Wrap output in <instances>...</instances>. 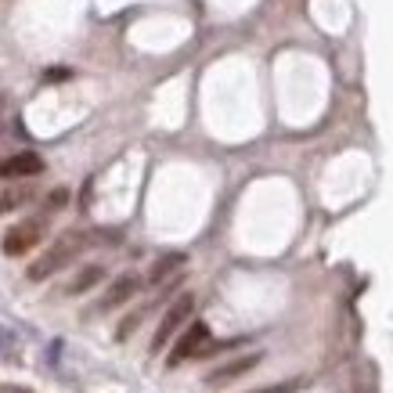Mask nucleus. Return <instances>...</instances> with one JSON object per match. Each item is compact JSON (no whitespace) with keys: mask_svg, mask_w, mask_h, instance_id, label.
Listing matches in <instances>:
<instances>
[{"mask_svg":"<svg viewBox=\"0 0 393 393\" xmlns=\"http://www.w3.org/2000/svg\"><path fill=\"white\" fill-rule=\"evenodd\" d=\"M180 263H185V256H180V253H173V256H163V260L152 267V275H148V278H152V282H163V278L170 275V270H177Z\"/></svg>","mask_w":393,"mask_h":393,"instance_id":"nucleus-9","label":"nucleus"},{"mask_svg":"<svg viewBox=\"0 0 393 393\" xmlns=\"http://www.w3.org/2000/svg\"><path fill=\"white\" fill-rule=\"evenodd\" d=\"M0 393H25V389H18V386H4V389H0Z\"/></svg>","mask_w":393,"mask_h":393,"instance_id":"nucleus-14","label":"nucleus"},{"mask_svg":"<svg viewBox=\"0 0 393 393\" xmlns=\"http://www.w3.org/2000/svg\"><path fill=\"white\" fill-rule=\"evenodd\" d=\"M137 289H141V278H137V275H123V278H116V282L108 285V292L98 299V307H94V311H98V314H108V311H116V307H123Z\"/></svg>","mask_w":393,"mask_h":393,"instance_id":"nucleus-5","label":"nucleus"},{"mask_svg":"<svg viewBox=\"0 0 393 393\" xmlns=\"http://www.w3.org/2000/svg\"><path fill=\"white\" fill-rule=\"evenodd\" d=\"M22 202H29V192H8V195H0V213H8V209H18Z\"/></svg>","mask_w":393,"mask_h":393,"instance_id":"nucleus-10","label":"nucleus"},{"mask_svg":"<svg viewBox=\"0 0 393 393\" xmlns=\"http://www.w3.org/2000/svg\"><path fill=\"white\" fill-rule=\"evenodd\" d=\"M192 311H195V296L192 292H185V296H177V304L163 314V321H159V328H156V336H152V354H159L177 332H180V325H188V318H192Z\"/></svg>","mask_w":393,"mask_h":393,"instance_id":"nucleus-2","label":"nucleus"},{"mask_svg":"<svg viewBox=\"0 0 393 393\" xmlns=\"http://www.w3.org/2000/svg\"><path fill=\"white\" fill-rule=\"evenodd\" d=\"M37 173H44V159L37 152H15L0 159V177H37Z\"/></svg>","mask_w":393,"mask_h":393,"instance_id":"nucleus-6","label":"nucleus"},{"mask_svg":"<svg viewBox=\"0 0 393 393\" xmlns=\"http://www.w3.org/2000/svg\"><path fill=\"white\" fill-rule=\"evenodd\" d=\"M260 365V354H246V357H238V361H231V365H224V368H217V372H209V386H224V382H231V379H238V375H246V372H253Z\"/></svg>","mask_w":393,"mask_h":393,"instance_id":"nucleus-7","label":"nucleus"},{"mask_svg":"<svg viewBox=\"0 0 393 393\" xmlns=\"http://www.w3.org/2000/svg\"><path fill=\"white\" fill-rule=\"evenodd\" d=\"M0 354H8V357L18 354V343H15V336H11L8 328H0Z\"/></svg>","mask_w":393,"mask_h":393,"instance_id":"nucleus-13","label":"nucleus"},{"mask_svg":"<svg viewBox=\"0 0 393 393\" xmlns=\"http://www.w3.org/2000/svg\"><path fill=\"white\" fill-rule=\"evenodd\" d=\"M101 278H105V267H101V263H90V267H83L80 275L66 285V296H83L87 289H94Z\"/></svg>","mask_w":393,"mask_h":393,"instance_id":"nucleus-8","label":"nucleus"},{"mask_svg":"<svg viewBox=\"0 0 393 393\" xmlns=\"http://www.w3.org/2000/svg\"><path fill=\"white\" fill-rule=\"evenodd\" d=\"M299 386H304L299 379H289V382H278V386H263V389H253V393H296Z\"/></svg>","mask_w":393,"mask_h":393,"instance_id":"nucleus-12","label":"nucleus"},{"mask_svg":"<svg viewBox=\"0 0 393 393\" xmlns=\"http://www.w3.org/2000/svg\"><path fill=\"white\" fill-rule=\"evenodd\" d=\"M44 238V220H22V224H15L8 235H4V253L8 256H22V253H29L37 246V242Z\"/></svg>","mask_w":393,"mask_h":393,"instance_id":"nucleus-4","label":"nucleus"},{"mask_svg":"<svg viewBox=\"0 0 393 393\" xmlns=\"http://www.w3.org/2000/svg\"><path fill=\"white\" fill-rule=\"evenodd\" d=\"M83 246H87V238H83V235H62V238H58L54 246H51L33 267L25 270L29 282H44V278H51L54 270H62L66 263H73V260L83 253Z\"/></svg>","mask_w":393,"mask_h":393,"instance_id":"nucleus-1","label":"nucleus"},{"mask_svg":"<svg viewBox=\"0 0 393 393\" xmlns=\"http://www.w3.org/2000/svg\"><path fill=\"white\" fill-rule=\"evenodd\" d=\"M206 343H209V328H206V321H192L185 332H180V339L173 343V350H170V357H166V365L177 368V365H185L188 357H199Z\"/></svg>","mask_w":393,"mask_h":393,"instance_id":"nucleus-3","label":"nucleus"},{"mask_svg":"<svg viewBox=\"0 0 393 393\" xmlns=\"http://www.w3.org/2000/svg\"><path fill=\"white\" fill-rule=\"evenodd\" d=\"M141 318H144V307H141V311H134V314H130V318H127L123 325H119V332H116V339H127V336H130V332H134V328L141 325Z\"/></svg>","mask_w":393,"mask_h":393,"instance_id":"nucleus-11","label":"nucleus"}]
</instances>
